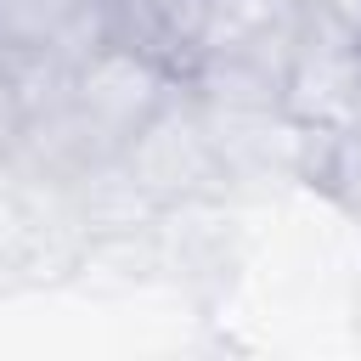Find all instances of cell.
Instances as JSON below:
<instances>
[{"label": "cell", "mask_w": 361, "mask_h": 361, "mask_svg": "<svg viewBox=\"0 0 361 361\" xmlns=\"http://www.w3.org/2000/svg\"><path fill=\"white\" fill-rule=\"evenodd\" d=\"M355 322H361V316H355Z\"/></svg>", "instance_id": "4"}, {"label": "cell", "mask_w": 361, "mask_h": 361, "mask_svg": "<svg viewBox=\"0 0 361 361\" xmlns=\"http://www.w3.org/2000/svg\"><path fill=\"white\" fill-rule=\"evenodd\" d=\"M316 11L333 23V34H338L344 45L361 51V0H316Z\"/></svg>", "instance_id": "3"}, {"label": "cell", "mask_w": 361, "mask_h": 361, "mask_svg": "<svg viewBox=\"0 0 361 361\" xmlns=\"http://www.w3.org/2000/svg\"><path fill=\"white\" fill-rule=\"evenodd\" d=\"M220 34V0H102V39L186 85Z\"/></svg>", "instance_id": "1"}, {"label": "cell", "mask_w": 361, "mask_h": 361, "mask_svg": "<svg viewBox=\"0 0 361 361\" xmlns=\"http://www.w3.org/2000/svg\"><path fill=\"white\" fill-rule=\"evenodd\" d=\"M102 45V0H0V62L73 68Z\"/></svg>", "instance_id": "2"}]
</instances>
